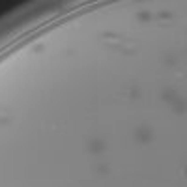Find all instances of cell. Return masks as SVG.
I'll use <instances>...</instances> for the list:
<instances>
[{"instance_id":"cell-1","label":"cell","mask_w":187,"mask_h":187,"mask_svg":"<svg viewBox=\"0 0 187 187\" xmlns=\"http://www.w3.org/2000/svg\"><path fill=\"white\" fill-rule=\"evenodd\" d=\"M137 137H139V140H140V142H148V140L151 139V135L148 133V131H139V133H137Z\"/></svg>"},{"instance_id":"cell-2","label":"cell","mask_w":187,"mask_h":187,"mask_svg":"<svg viewBox=\"0 0 187 187\" xmlns=\"http://www.w3.org/2000/svg\"><path fill=\"white\" fill-rule=\"evenodd\" d=\"M103 148H105V144H103V142H99V140H95V142L90 144V150H92V151H101Z\"/></svg>"},{"instance_id":"cell-3","label":"cell","mask_w":187,"mask_h":187,"mask_svg":"<svg viewBox=\"0 0 187 187\" xmlns=\"http://www.w3.org/2000/svg\"><path fill=\"white\" fill-rule=\"evenodd\" d=\"M97 170H99V174H105L109 169H107V166H103V165H99V166H97Z\"/></svg>"}]
</instances>
